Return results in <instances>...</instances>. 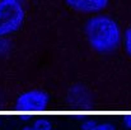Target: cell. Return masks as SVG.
I'll return each instance as SVG.
<instances>
[{
    "instance_id": "obj_1",
    "label": "cell",
    "mask_w": 131,
    "mask_h": 130,
    "mask_svg": "<svg viewBox=\"0 0 131 130\" xmlns=\"http://www.w3.org/2000/svg\"><path fill=\"white\" fill-rule=\"evenodd\" d=\"M85 32L90 46L98 52L113 51L121 40L118 24L107 15L90 18L85 26Z\"/></svg>"
},
{
    "instance_id": "obj_10",
    "label": "cell",
    "mask_w": 131,
    "mask_h": 130,
    "mask_svg": "<svg viewBox=\"0 0 131 130\" xmlns=\"http://www.w3.org/2000/svg\"><path fill=\"white\" fill-rule=\"evenodd\" d=\"M17 1H19V0H17Z\"/></svg>"
},
{
    "instance_id": "obj_8",
    "label": "cell",
    "mask_w": 131,
    "mask_h": 130,
    "mask_svg": "<svg viewBox=\"0 0 131 130\" xmlns=\"http://www.w3.org/2000/svg\"><path fill=\"white\" fill-rule=\"evenodd\" d=\"M95 125H97V124H95L94 120H88V121H85V123H83L82 128H83V130H92Z\"/></svg>"
},
{
    "instance_id": "obj_5",
    "label": "cell",
    "mask_w": 131,
    "mask_h": 130,
    "mask_svg": "<svg viewBox=\"0 0 131 130\" xmlns=\"http://www.w3.org/2000/svg\"><path fill=\"white\" fill-rule=\"evenodd\" d=\"M33 128L36 130H51V124H50V121H47L45 119H40V120H36Z\"/></svg>"
},
{
    "instance_id": "obj_3",
    "label": "cell",
    "mask_w": 131,
    "mask_h": 130,
    "mask_svg": "<svg viewBox=\"0 0 131 130\" xmlns=\"http://www.w3.org/2000/svg\"><path fill=\"white\" fill-rule=\"evenodd\" d=\"M17 102L19 106H22V108H38L43 107L48 102V94L40 89L27 91L18 97Z\"/></svg>"
},
{
    "instance_id": "obj_2",
    "label": "cell",
    "mask_w": 131,
    "mask_h": 130,
    "mask_svg": "<svg viewBox=\"0 0 131 130\" xmlns=\"http://www.w3.org/2000/svg\"><path fill=\"white\" fill-rule=\"evenodd\" d=\"M24 21V9L20 1L0 0V36L18 31Z\"/></svg>"
},
{
    "instance_id": "obj_7",
    "label": "cell",
    "mask_w": 131,
    "mask_h": 130,
    "mask_svg": "<svg viewBox=\"0 0 131 130\" xmlns=\"http://www.w3.org/2000/svg\"><path fill=\"white\" fill-rule=\"evenodd\" d=\"M92 130H115V128L111 124H101V125H95Z\"/></svg>"
},
{
    "instance_id": "obj_4",
    "label": "cell",
    "mask_w": 131,
    "mask_h": 130,
    "mask_svg": "<svg viewBox=\"0 0 131 130\" xmlns=\"http://www.w3.org/2000/svg\"><path fill=\"white\" fill-rule=\"evenodd\" d=\"M66 3L78 12L93 13L104 9L108 0H66Z\"/></svg>"
},
{
    "instance_id": "obj_6",
    "label": "cell",
    "mask_w": 131,
    "mask_h": 130,
    "mask_svg": "<svg viewBox=\"0 0 131 130\" xmlns=\"http://www.w3.org/2000/svg\"><path fill=\"white\" fill-rule=\"evenodd\" d=\"M124 41H125V48H126L127 54L131 56V26L126 29V32H125Z\"/></svg>"
},
{
    "instance_id": "obj_9",
    "label": "cell",
    "mask_w": 131,
    "mask_h": 130,
    "mask_svg": "<svg viewBox=\"0 0 131 130\" xmlns=\"http://www.w3.org/2000/svg\"><path fill=\"white\" fill-rule=\"evenodd\" d=\"M22 130H36L35 128H32V126H24Z\"/></svg>"
}]
</instances>
